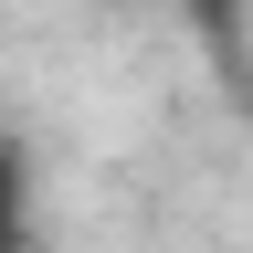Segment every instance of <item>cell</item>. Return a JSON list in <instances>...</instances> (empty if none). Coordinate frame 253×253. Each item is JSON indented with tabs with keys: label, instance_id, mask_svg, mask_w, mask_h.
Segmentation results:
<instances>
[{
	"label": "cell",
	"instance_id": "1",
	"mask_svg": "<svg viewBox=\"0 0 253 253\" xmlns=\"http://www.w3.org/2000/svg\"><path fill=\"white\" fill-rule=\"evenodd\" d=\"M0 253H32V221H21V158L0 148Z\"/></svg>",
	"mask_w": 253,
	"mask_h": 253
}]
</instances>
